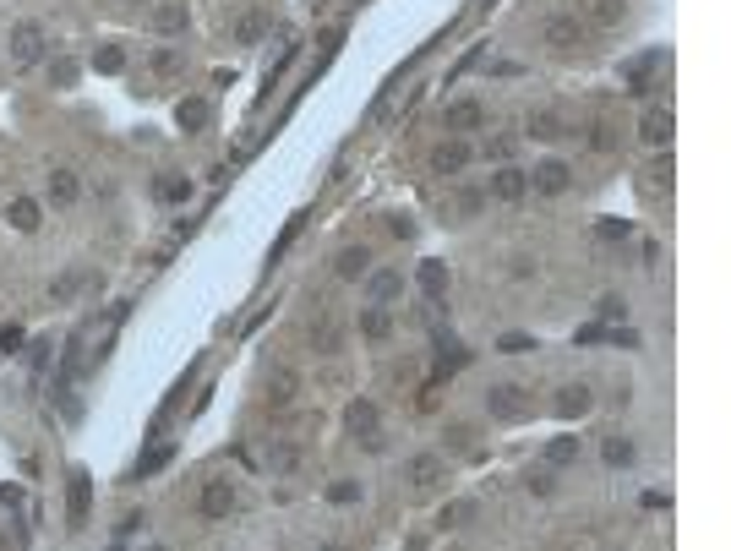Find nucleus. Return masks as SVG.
<instances>
[{
    "label": "nucleus",
    "instance_id": "a878e982",
    "mask_svg": "<svg viewBox=\"0 0 731 551\" xmlns=\"http://www.w3.org/2000/svg\"><path fill=\"white\" fill-rule=\"evenodd\" d=\"M327 503H339V508L361 503V480H334V486H327Z\"/></svg>",
    "mask_w": 731,
    "mask_h": 551
},
{
    "label": "nucleus",
    "instance_id": "20e7f679",
    "mask_svg": "<svg viewBox=\"0 0 731 551\" xmlns=\"http://www.w3.org/2000/svg\"><path fill=\"white\" fill-rule=\"evenodd\" d=\"M431 338H437V382H442V377H453L464 361H470V350H464V344H458L442 322H431Z\"/></svg>",
    "mask_w": 731,
    "mask_h": 551
},
{
    "label": "nucleus",
    "instance_id": "0eeeda50",
    "mask_svg": "<svg viewBox=\"0 0 731 551\" xmlns=\"http://www.w3.org/2000/svg\"><path fill=\"white\" fill-rule=\"evenodd\" d=\"M405 480H410V492H437L442 480H448V469H442V459H437V453H421V459L405 469Z\"/></svg>",
    "mask_w": 731,
    "mask_h": 551
},
{
    "label": "nucleus",
    "instance_id": "393cba45",
    "mask_svg": "<svg viewBox=\"0 0 731 551\" xmlns=\"http://www.w3.org/2000/svg\"><path fill=\"white\" fill-rule=\"evenodd\" d=\"M589 148H601V153H606V148H617V120H612V115L589 126Z\"/></svg>",
    "mask_w": 731,
    "mask_h": 551
},
{
    "label": "nucleus",
    "instance_id": "f3484780",
    "mask_svg": "<svg viewBox=\"0 0 731 551\" xmlns=\"http://www.w3.org/2000/svg\"><path fill=\"white\" fill-rule=\"evenodd\" d=\"M366 267H371V251H366V246H344V251L334 257V273H339V279H361Z\"/></svg>",
    "mask_w": 731,
    "mask_h": 551
},
{
    "label": "nucleus",
    "instance_id": "423d86ee",
    "mask_svg": "<svg viewBox=\"0 0 731 551\" xmlns=\"http://www.w3.org/2000/svg\"><path fill=\"white\" fill-rule=\"evenodd\" d=\"M486 409H492L497 421H518V415H524V388H518V382H497V388L486 393Z\"/></svg>",
    "mask_w": 731,
    "mask_h": 551
},
{
    "label": "nucleus",
    "instance_id": "7ed1b4c3",
    "mask_svg": "<svg viewBox=\"0 0 731 551\" xmlns=\"http://www.w3.org/2000/svg\"><path fill=\"white\" fill-rule=\"evenodd\" d=\"M377 421H382V409H377L371 398H355V404L344 409V432H350L355 442H366V448L377 442Z\"/></svg>",
    "mask_w": 731,
    "mask_h": 551
},
{
    "label": "nucleus",
    "instance_id": "a211bd4d",
    "mask_svg": "<svg viewBox=\"0 0 731 551\" xmlns=\"http://www.w3.org/2000/svg\"><path fill=\"white\" fill-rule=\"evenodd\" d=\"M175 126H180V131H203V126H208V99H196V93H191V99H180Z\"/></svg>",
    "mask_w": 731,
    "mask_h": 551
},
{
    "label": "nucleus",
    "instance_id": "a19ab883",
    "mask_svg": "<svg viewBox=\"0 0 731 551\" xmlns=\"http://www.w3.org/2000/svg\"><path fill=\"white\" fill-rule=\"evenodd\" d=\"M529 492L546 497V492H552V475H546V469H541V475H529Z\"/></svg>",
    "mask_w": 731,
    "mask_h": 551
},
{
    "label": "nucleus",
    "instance_id": "9d476101",
    "mask_svg": "<svg viewBox=\"0 0 731 551\" xmlns=\"http://www.w3.org/2000/svg\"><path fill=\"white\" fill-rule=\"evenodd\" d=\"M12 60H22V66L44 60V28H33V22L12 28Z\"/></svg>",
    "mask_w": 731,
    "mask_h": 551
},
{
    "label": "nucleus",
    "instance_id": "37998d69",
    "mask_svg": "<svg viewBox=\"0 0 731 551\" xmlns=\"http://www.w3.org/2000/svg\"><path fill=\"white\" fill-rule=\"evenodd\" d=\"M126 6H143V0H126Z\"/></svg>",
    "mask_w": 731,
    "mask_h": 551
},
{
    "label": "nucleus",
    "instance_id": "f03ea898",
    "mask_svg": "<svg viewBox=\"0 0 731 551\" xmlns=\"http://www.w3.org/2000/svg\"><path fill=\"white\" fill-rule=\"evenodd\" d=\"M541 39H546L557 55H579V49H584V39H589V28H584L579 17H552V22L541 28Z\"/></svg>",
    "mask_w": 731,
    "mask_h": 551
},
{
    "label": "nucleus",
    "instance_id": "72a5a7b5",
    "mask_svg": "<svg viewBox=\"0 0 731 551\" xmlns=\"http://www.w3.org/2000/svg\"><path fill=\"white\" fill-rule=\"evenodd\" d=\"M153 72H159V77H180V55H175V49H159V55H153Z\"/></svg>",
    "mask_w": 731,
    "mask_h": 551
},
{
    "label": "nucleus",
    "instance_id": "f257e3e1",
    "mask_svg": "<svg viewBox=\"0 0 731 551\" xmlns=\"http://www.w3.org/2000/svg\"><path fill=\"white\" fill-rule=\"evenodd\" d=\"M88 513H93V475H88V469H72V475H65V524L83 529Z\"/></svg>",
    "mask_w": 731,
    "mask_h": 551
},
{
    "label": "nucleus",
    "instance_id": "6e6552de",
    "mask_svg": "<svg viewBox=\"0 0 731 551\" xmlns=\"http://www.w3.org/2000/svg\"><path fill=\"white\" fill-rule=\"evenodd\" d=\"M196 508H203V519H230L235 513V486H230V480H208Z\"/></svg>",
    "mask_w": 731,
    "mask_h": 551
},
{
    "label": "nucleus",
    "instance_id": "c756f323",
    "mask_svg": "<svg viewBox=\"0 0 731 551\" xmlns=\"http://www.w3.org/2000/svg\"><path fill=\"white\" fill-rule=\"evenodd\" d=\"M77 83V60H49V88H72Z\"/></svg>",
    "mask_w": 731,
    "mask_h": 551
},
{
    "label": "nucleus",
    "instance_id": "cd10ccee",
    "mask_svg": "<svg viewBox=\"0 0 731 551\" xmlns=\"http://www.w3.org/2000/svg\"><path fill=\"white\" fill-rule=\"evenodd\" d=\"M361 328H366V338H387V333H393V317H387V311H377V306H371V311H366V317H361Z\"/></svg>",
    "mask_w": 731,
    "mask_h": 551
},
{
    "label": "nucleus",
    "instance_id": "f704fd0d",
    "mask_svg": "<svg viewBox=\"0 0 731 551\" xmlns=\"http://www.w3.org/2000/svg\"><path fill=\"white\" fill-rule=\"evenodd\" d=\"M191 377H196V372L186 366V372H180V382H175V388H170V398H164V415H170V409H175V404H180V398L191 393Z\"/></svg>",
    "mask_w": 731,
    "mask_h": 551
},
{
    "label": "nucleus",
    "instance_id": "7c9ffc66",
    "mask_svg": "<svg viewBox=\"0 0 731 551\" xmlns=\"http://www.w3.org/2000/svg\"><path fill=\"white\" fill-rule=\"evenodd\" d=\"M371 295H377V301L387 306V301L398 295V273H377V279H371Z\"/></svg>",
    "mask_w": 731,
    "mask_h": 551
},
{
    "label": "nucleus",
    "instance_id": "2eb2a0df",
    "mask_svg": "<svg viewBox=\"0 0 731 551\" xmlns=\"http://www.w3.org/2000/svg\"><path fill=\"white\" fill-rule=\"evenodd\" d=\"M529 136H541V143H557V136H568V120L557 109H535L529 115Z\"/></svg>",
    "mask_w": 731,
    "mask_h": 551
},
{
    "label": "nucleus",
    "instance_id": "6ab92c4d",
    "mask_svg": "<svg viewBox=\"0 0 731 551\" xmlns=\"http://www.w3.org/2000/svg\"><path fill=\"white\" fill-rule=\"evenodd\" d=\"M622 12H628V0H589V22L595 28H617Z\"/></svg>",
    "mask_w": 731,
    "mask_h": 551
},
{
    "label": "nucleus",
    "instance_id": "2f4dec72",
    "mask_svg": "<svg viewBox=\"0 0 731 551\" xmlns=\"http://www.w3.org/2000/svg\"><path fill=\"white\" fill-rule=\"evenodd\" d=\"M77 290H83V279H77V273H60V279L49 284V295H55V301H72Z\"/></svg>",
    "mask_w": 731,
    "mask_h": 551
},
{
    "label": "nucleus",
    "instance_id": "79ce46f5",
    "mask_svg": "<svg viewBox=\"0 0 731 551\" xmlns=\"http://www.w3.org/2000/svg\"><path fill=\"white\" fill-rule=\"evenodd\" d=\"M387 230H393L398 241H410V219H405V214H393V219H387Z\"/></svg>",
    "mask_w": 731,
    "mask_h": 551
},
{
    "label": "nucleus",
    "instance_id": "4468645a",
    "mask_svg": "<svg viewBox=\"0 0 731 551\" xmlns=\"http://www.w3.org/2000/svg\"><path fill=\"white\" fill-rule=\"evenodd\" d=\"M524 191H529V175H524V170H513V164H502V170L492 175V197H497V202H518Z\"/></svg>",
    "mask_w": 731,
    "mask_h": 551
},
{
    "label": "nucleus",
    "instance_id": "f8f14e48",
    "mask_svg": "<svg viewBox=\"0 0 731 551\" xmlns=\"http://www.w3.org/2000/svg\"><path fill=\"white\" fill-rule=\"evenodd\" d=\"M442 120H448V131H475V126L486 120V109H481L475 99H453V104L442 109Z\"/></svg>",
    "mask_w": 731,
    "mask_h": 551
},
{
    "label": "nucleus",
    "instance_id": "e433bc0d",
    "mask_svg": "<svg viewBox=\"0 0 731 551\" xmlns=\"http://www.w3.org/2000/svg\"><path fill=\"white\" fill-rule=\"evenodd\" d=\"M628 459H633V448H628L622 437H612V442H606V464H617V469H622Z\"/></svg>",
    "mask_w": 731,
    "mask_h": 551
},
{
    "label": "nucleus",
    "instance_id": "c85d7f7f",
    "mask_svg": "<svg viewBox=\"0 0 731 551\" xmlns=\"http://www.w3.org/2000/svg\"><path fill=\"white\" fill-rule=\"evenodd\" d=\"M655 60H660V55H649V60L639 55V60L628 66V88H649V77H655Z\"/></svg>",
    "mask_w": 731,
    "mask_h": 551
},
{
    "label": "nucleus",
    "instance_id": "ea45409f",
    "mask_svg": "<svg viewBox=\"0 0 731 551\" xmlns=\"http://www.w3.org/2000/svg\"><path fill=\"white\" fill-rule=\"evenodd\" d=\"M311 344H317V350H334V344H339V333L322 322V328H311Z\"/></svg>",
    "mask_w": 731,
    "mask_h": 551
},
{
    "label": "nucleus",
    "instance_id": "aec40b11",
    "mask_svg": "<svg viewBox=\"0 0 731 551\" xmlns=\"http://www.w3.org/2000/svg\"><path fill=\"white\" fill-rule=\"evenodd\" d=\"M421 290H426V301H442V295H448V267H442V262H421Z\"/></svg>",
    "mask_w": 731,
    "mask_h": 551
},
{
    "label": "nucleus",
    "instance_id": "b1692460",
    "mask_svg": "<svg viewBox=\"0 0 731 551\" xmlns=\"http://www.w3.org/2000/svg\"><path fill=\"white\" fill-rule=\"evenodd\" d=\"M93 66L104 77H115V72H126V49L120 44H99V55H93Z\"/></svg>",
    "mask_w": 731,
    "mask_h": 551
},
{
    "label": "nucleus",
    "instance_id": "39448f33",
    "mask_svg": "<svg viewBox=\"0 0 731 551\" xmlns=\"http://www.w3.org/2000/svg\"><path fill=\"white\" fill-rule=\"evenodd\" d=\"M470 159H475V148L470 143H442V148H431V175H458V170H470Z\"/></svg>",
    "mask_w": 731,
    "mask_h": 551
},
{
    "label": "nucleus",
    "instance_id": "58836bf2",
    "mask_svg": "<svg viewBox=\"0 0 731 551\" xmlns=\"http://www.w3.org/2000/svg\"><path fill=\"white\" fill-rule=\"evenodd\" d=\"M180 28H186V12H180V6H170V12L159 17V33H180Z\"/></svg>",
    "mask_w": 731,
    "mask_h": 551
},
{
    "label": "nucleus",
    "instance_id": "dca6fc26",
    "mask_svg": "<svg viewBox=\"0 0 731 551\" xmlns=\"http://www.w3.org/2000/svg\"><path fill=\"white\" fill-rule=\"evenodd\" d=\"M639 136H644L649 148H666V143H672V115H666V109H649L644 126H639Z\"/></svg>",
    "mask_w": 731,
    "mask_h": 551
},
{
    "label": "nucleus",
    "instance_id": "bb28decb",
    "mask_svg": "<svg viewBox=\"0 0 731 551\" xmlns=\"http://www.w3.org/2000/svg\"><path fill=\"white\" fill-rule=\"evenodd\" d=\"M159 197H164V202H186V197H191V180H186V175H170V180L159 175Z\"/></svg>",
    "mask_w": 731,
    "mask_h": 551
},
{
    "label": "nucleus",
    "instance_id": "9b49d317",
    "mask_svg": "<svg viewBox=\"0 0 731 551\" xmlns=\"http://www.w3.org/2000/svg\"><path fill=\"white\" fill-rule=\"evenodd\" d=\"M295 393H300V377H295L290 366H274V372H268V409H290Z\"/></svg>",
    "mask_w": 731,
    "mask_h": 551
},
{
    "label": "nucleus",
    "instance_id": "4be33fe9",
    "mask_svg": "<svg viewBox=\"0 0 731 551\" xmlns=\"http://www.w3.org/2000/svg\"><path fill=\"white\" fill-rule=\"evenodd\" d=\"M6 219H12V230H39V202H33V197H17L12 208H6Z\"/></svg>",
    "mask_w": 731,
    "mask_h": 551
},
{
    "label": "nucleus",
    "instance_id": "412c9836",
    "mask_svg": "<svg viewBox=\"0 0 731 551\" xmlns=\"http://www.w3.org/2000/svg\"><path fill=\"white\" fill-rule=\"evenodd\" d=\"M77 191H83V186H77V175H72V170H55V175H49V197L60 202V208H72Z\"/></svg>",
    "mask_w": 731,
    "mask_h": 551
},
{
    "label": "nucleus",
    "instance_id": "473e14b6",
    "mask_svg": "<svg viewBox=\"0 0 731 551\" xmlns=\"http://www.w3.org/2000/svg\"><path fill=\"white\" fill-rule=\"evenodd\" d=\"M497 344H502V355H524V350H535V338H529V333H502Z\"/></svg>",
    "mask_w": 731,
    "mask_h": 551
},
{
    "label": "nucleus",
    "instance_id": "a18cd8bd",
    "mask_svg": "<svg viewBox=\"0 0 731 551\" xmlns=\"http://www.w3.org/2000/svg\"><path fill=\"white\" fill-rule=\"evenodd\" d=\"M0 551H6V546H0Z\"/></svg>",
    "mask_w": 731,
    "mask_h": 551
},
{
    "label": "nucleus",
    "instance_id": "5701e85b",
    "mask_svg": "<svg viewBox=\"0 0 731 551\" xmlns=\"http://www.w3.org/2000/svg\"><path fill=\"white\" fill-rule=\"evenodd\" d=\"M235 39H240V44H257V39H268V17H262V12H246V17L235 22Z\"/></svg>",
    "mask_w": 731,
    "mask_h": 551
},
{
    "label": "nucleus",
    "instance_id": "1a4fd4ad",
    "mask_svg": "<svg viewBox=\"0 0 731 551\" xmlns=\"http://www.w3.org/2000/svg\"><path fill=\"white\" fill-rule=\"evenodd\" d=\"M568 180H573V175H568V164H562V159H546V164H535V175H529V186H535L541 197H562V191H568Z\"/></svg>",
    "mask_w": 731,
    "mask_h": 551
},
{
    "label": "nucleus",
    "instance_id": "c03bdc74",
    "mask_svg": "<svg viewBox=\"0 0 731 551\" xmlns=\"http://www.w3.org/2000/svg\"><path fill=\"white\" fill-rule=\"evenodd\" d=\"M153 551H164V546H153Z\"/></svg>",
    "mask_w": 731,
    "mask_h": 551
},
{
    "label": "nucleus",
    "instance_id": "c9c22d12",
    "mask_svg": "<svg viewBox=\"0 0 731 551\" xmlns=\"http://www.w3.org/2000/svg\"><path fill=\"white\" fill-rule=\"evenodd\" d=\"M573 453H579V442H573V437H562V442H552V448H546V459H552V464H568Z\"/></svg>",
    "mask_w": 731,
    "mask_h": 551
},
{
    "label": "nucleus",
    "instance_id": "ddd939ff",
    "mask_svg": "<svg viewBox=\"0 0 731 551\" xmlns=\"http://www.w3.org/2000/svg\"><path fill=\"white\" fill-rule=\"evenodd\" d=\"M589 404H595V398H589V388H579V382H573V388H557V398H552V409H557L562 421L589 415Z\"/></svg>",
    "mask_w": 731,
    "mask_h": 551
},
{
    "label": "nucleus",
    "instance_id": "4c0bfd02",
    "mask_svg": "<svg viewBox=\"0 0 731 551\" xmlns=\"http://www.w3.org/2000/svg\"><path fill=\"white\" fill-rule=\"evenodd\" d=\"M159 464H170V448H148V459H143V464H137V475H143V480H148V475H153V469H159Z\"/></svg>",
    "mask_w": 731,
    "mask_h": 551
}]
</instances>
